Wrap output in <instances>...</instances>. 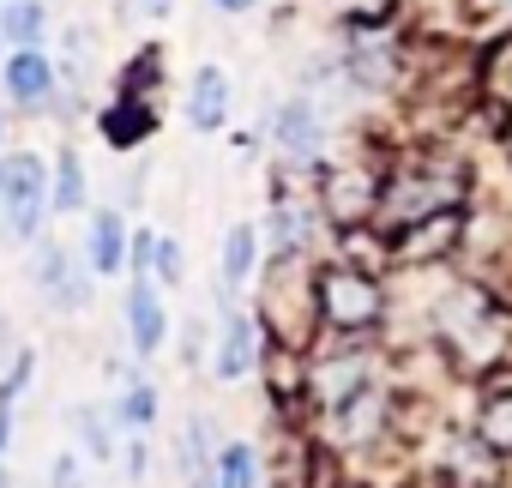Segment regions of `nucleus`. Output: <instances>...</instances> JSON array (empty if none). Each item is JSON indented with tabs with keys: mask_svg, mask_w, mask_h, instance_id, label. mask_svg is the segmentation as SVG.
<instances>
[{
	"mask_svg": "<svg viewBox=\"0 0 512 488\" xmlns=\"http://www.w3.org/2000/svg\"><path fill=\"white\" fill-rule=\"evenodd\" d=\"M0 211H7V235L13 241H31L43 229V211H49V169L43 157H7L0 163Z\"/></svg>",
	"mask_w": 512,
	"mask_h": 488,
	"instance_id": "f257e3e1",
	"label": "nucleus"
},
{
	"mask_svg": "<svg viewBox=\"0 0 512 488\" xmlns=\"http://www.w3.org/2000/svg\"><path fill=\"white\" fill-rule=\"evenodd\" d=\"M314 308H320L338 332H356V326H368V320L380 314V290H374L362 272H326V278L314 284Z\"/></svg>",
	"mask_w": 512,
	"mask_h": 488,
	"instance_id": "f03ea898",
	"label": "nucleus"
},
{
	"mask_svg": "<svg viewBox=\"0 0 512 488\" xmlns=\"http://www.w3.org/2000/svg\"><path fill=\"white\" fill-rule=\"evenodd\" d=\"M253 362H260V326H253V314H241V308H223L217 350H211L217 380H247Z\"/></svg>",
	"mask_w": 512,
	"mask_h": 488,
	"instance_id": "7ed1b4c3",
	"label": "nucleus"
},
{
	"mask_svg": "<svg viewBox=\"0 0 512 488\" xmlns=\"http://www.w3.org/2000/svg\"><path fill=\"white\" fill-rule=\"evenodd\" d=\"M266 133H272V145L284 151V157H320V139H326V121H320V109L308 103V97H290V103H278L272 109V121H266Z\"/></svg>",
	"mask_w": 512,
	"mask_h": 488,
	"instance_id": "20e7f679",
	"label": "nucleus"
},
{
	"mask_svg": "<svg viewBox=\"0 0 512 488\" xmlns=\"http://www.w3.org/2000/svg\"><path fill=\"white\" fill-rule=\"evenodd\" d=\"M55 85H61V67H55L43 49H13V55H7V91H13V103L49 109V103H55Z\"/></svg>",
	"mask_w": 512,
	"mask_h": 488,
	"instance_id": "39448f33",
	"label": "nucleus"
},
{
	"mask_svg": "<svg viewBox=\"0 0 512 488\" xmlns=\"http://www.w3.org/2000/svg\"><path fill=\"white\" fill-rule=\"evenodd\" d=\"M127 338H133V350L139 356H157L163 350V332H169V314H163V296H157V284L151 278H133L127 284Z\"/></svg>",
	"mask_w": 512,
	"mask_h": 488,
	"instance_id": "423d86ee",
	"label": "nucleus"
},
{
	"mask_svg": "<svg viewBox=\"0 0 512 488\" xmlns=\"http://www.w3.org/2000/svg\"><path fill=\"white\" fill-rule=\"evenodd\" d=\"M229 103H235V91H229V73L223 67H199L187 79V127L193 133H217L229 121Z\"/></svg>",
	"mask_w": 512,
	"mask_h": 488,
	"instance_id": "0eeeda50",
	"label": "nucleus"
},
{
	"mask_svg": "<svg viewBox=\"0 0 512 488\" xmlns=\"http://www.w3.org/2000/svg\"><path fill=\"white\" fill-rule=\"evenodd\" d=\"M253 260H260V229L253 223H235L223 235V254H217V302L235 296L247 278H253Z\"/></svg>",
	"mask_w": 512,
	"mask_h": 488,
	"instance_id": "6e6552de",
	"label": "nucleus"
},
{
	"mask_svg": "<svg viewBox=\"0 0 512 488\" xmlns=\"http://www.w3.org/2000/svg\"><path fill=\"white\" fill-rule=\"evenodd\" d=\"M85 260H91V272H97V278L127 272V223H121V211H97V217H91Z\"/></svg>",
	"mask_w": 512,
	"mask_h": 488,
	"instance_id": "1a4fd4ad",
	"label": "nucleus"
},
{
	"mask_svg": "<svg viewBox=\"0 0 512 488\" xmlns=\"http://www.w3.org/2000/svg\"><path fill=\"white\" fill-rule=\"evenodd\" d=\"M37 284H43V296L55 308H85L91 302V284L79 278V266L67 260V248H43L37 254Z\"/></svg>",
	"mask_w": 512,
	"mask_h": 488,
	"instance_id": "9d476101",
	"label": "nucleus"
},
{
	"mask_svg": "<svg viewBox=\"0 0 512 488\" xmlns=\"http://www.w3.org/2000/svg\"><path fill=\"white\" fill-rule=\"evenodd\" d=\"M151 133H157V109H151L145 97H133V91L103 115V139H109L115 151H133V145H145Z\"/></svg>",
	"mask_w": 512,
	"mask_h": 488,
	"instance_id": "9b49d317",
	"label": "nucleus"
},
{
	"mask_svg": "<svg viewBox=\"0 0 512 488\" xmlns=\"http://www.w3.org/2000/svg\"><path fill=\"white\" fill-rule=\"evenodd\" d=\"M211 482H217V488H260V452H253L247 440L217 446V458H211Z\"/></svg>",
	"mask_w": 512,
	"mask_h": 488,
	"instance_id": "f8f14e48",
	"label": "nucleus"
},
{
	"mask_svg": "<svg viewBox=\"0 0 512 488\" xmlns=\"http://www.w3.org/2000/svg\"><path fill=\"white\" fill-rule=\"evenodd\" d=\"M43 25H49L43 0H7V13H0V37L19 49H43Z\"/></svg>",
	"mask_w": 512,
	"mask_h": 488,
	"instance_id": "ddd939ff",
	"label": "nucleus"
},
{
	"mask_svg": "<svg viewBox=\"0 0 512 488\" xmlns=\"http://www.w3.org/2000/svg\"><path fill=\"white\" fill-rule=\"evenodd\" d=\"M79 205H85V163H79V151H61L55 181H49V211H79Z\"/></svg>",
	"mask_w": 512,
	"mask_h": 488,
	"instance_id": "4468645a",
	"label": "nucleus"
},
{
	"mask_svg": "<svg viewBox=\"0 0 512 488\" xmlns=\"http://www.w3.org/2000/svg\"><path fill=\"white\" fill-rule=\"evenodd\" d=\"M115 422L133 428V434H145V428L157 422V386H151V380H133V386L121 392V404H115Z\"/></svg>",
	"mask_w": 512,
	"mask_h": 488,
	"instance_id": "2eb2a0df",
	"label": "nucleus"
},
{
	"mask_svg": "<svg viewBox=\"0 0 512 488\" xmlns=\"http://www.w3.org/2000/svg\"><path fill=\"white\" fill-rule=\"evenodd\" d=\"M308 229H314V217H308L302 205H278V211H272V241H278L284 254H296V248H302Z\"/></svg>",
	"mask_w": 512,
	"mask_h": 488,
	"instance_id": "dca6fc26",
	"label": "nucleus"
},
{
	"mask_svg": "<svg viewBox=\"0 0 512 488\" xmlns=\"http://www.w3.org/2000/svg\"><path fill=\"white\" fill-rule=\"evenodd\" d=\"M205 458H217V446H211V422H205V416H193V422H187V434H181V470H187V476H199V470H205Z\"/></svg>",
	"mask_w": 512,
	"mask_h": 488,
	"instance_id": "f3484780",
	"label": "nucleus"
},
{
	"mask_svg": "<svg viewBox=\"0 0 512 488\" xmlns=\"http://www.w3.org/2000/svg\"><path fill=\"white\" fill-rule=\"evenodd\" d=\"M73 422H79V434H85V452H91V458H115V434H109V416H103L97 404H85Z\"/></svg>",
	"mask_w": 512,
	"mask_h": 488,
	"instance_id": "a211bd4d",
	"label": "nucleus"
},
{
	"mask_svg": "<svg viewBox=\"0 0 512 488\" xmlns=\"http://www.w3.org/2000/svg\"><path fill=\"white\" fill-rule=\"evenodd\" d=\"M181 272H187V260H181V241L157 235V248H151V284H181Z\"/></svg>",
	"mask_w": 512,
	"mask_h": 488,
	"instance_id": "6ab92c4d",
	"label": "nucleus"
},
{
	"mask_svg": "<svg viewBox=\"0 0 512 488\" xmlns=\"http://www.w3.org/2000/svg\"><path fill=\"white\" fill-rule=\"evenodd\" d=\"M151 248H157V229H133V254H127L133 278H151Z\"/></svg>",
	"mask_w": 512,
	"mask_h": 488,
	"instance_id": "aec40b11",
	"label": "nucleus"
},
{
	"mask_svg": "<svg viewBox=\"0 0 512 488\" xmlns=\"http://www.w3.org/2000/svg\"><path fill=\"white\" fill-rule=\"evenodd\" d=\"M488 440L494 446H512V404H494L488 410Z\"/></svg>",
	"mask_w": 512,
	"mask_h": 488,
	"instance_id": "412c9836",
	"label": "nucleus"
},
{
	"mask_svg": "<svg viewBox=\"0 0 512 488\" xmlns=\"http://www.w3.org/2000/svg\"><path fill=\"white\" fill-rule=\"evenodd\" d=\"M55 488H85V482H79V458H73V452H61V458H55Z\"/></svg>",
	"mask_w": 512,
	"mask_h": 488,
	"instance_id": "4be33fe9",
	"label": "nucleus"
},
{
	"mask_svg": "<svg viewBox=\"0 0 512 488\" xmlns=\"http://www.w3.org/2000/svg\"><path fill=\"white\" fill-rule=\"evenodd\" d=\"M145 470H151V452L133 440V446H127V476H133V482H145Z\"/></svg>",
	"mask_w": 512,
	"mask_h": 488,
	"instance_id": "5701e85b",
	"label": "nucleus"
},
{
	"mask_svg": "<svg viewBox=\"0 0 512 488\" xmlns=\"http://www.w3.org/2000/svg\"><path fill=\"white\" fill-rule=\"evenodd\" d=\"M133 13H145V19H163V13H169V0H133Z\"/></svg>",
	"mask_w": 512,
	"mask_h": 488,
	"instance_id": "b1692460",
	"label": "nucleus"
},
{
	"mask_svg": "<svg viewBox=\"0 0 512 488\" xmlns=\"http://www.w3.org/2000/svg\"><path fill=\"white\" fill-rule=\"evenodd\" d=\"M211 7H223V13H253L260 0H211Z\"/></svg>",
	"mask_w": 512,
	"mask_h": 488,
	"instance_id": "393cba45",
	"label": "nucleus"
},
{
	"mask_svg": "<svg viewBox=\"0 0 512 488\" xmlns=\"http://www.w3.org/2000/svg\"><path fill=\"white\" fill-rule=\"evenodd\" d=\"M187 488H217V482H211V476H193V482H187Z\"/></svg>",
	"mask_w": 512,
	"mask_h": 488,
	"instance_id": "a878e982",
	"label": "nucleus"
},
{
	"mask_svg": "<svg viewBox=\"0 0 512 488\" xmlns=\"http://www.w3.org/2000/svg\"><path fill=\"white\" fill-rule=\"evenodd\" d=\"M0 139H7V121H0Z\"/></svg>",
	"mask_w": 512,
	"mask_h": 488,
	"instance_id": "bb28decb",
	"label": "nucleus"
}]
</instances>
